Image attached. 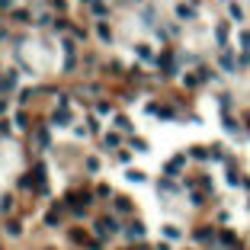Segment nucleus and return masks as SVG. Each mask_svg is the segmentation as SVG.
I'll return each mask as SVG.
<instances>
[{
  "label": "nucleus",
  "mask_w": 250,
  "mask_h": 250,
  "mask_svg": "<svg viewBox=\"0 0 250 250\" xmlns=\"http://www.w3.org/2000/svg\"><path fill=\"white\" fill-rule=\"evenodd\" d=\"M218 64H221V68H225V71H231V74H234V71H237V61H234V58H231V52H221V58H218Z\"/></svg>",
  "instance_id": "obj_14"
},
{
  "label": "nucleus",
  "mask_w": 250,
  "mask_h": 250,
  "mask_svg": "<svg viewBox=\"0 0 250 250\" xmlns=\"http://www.w3.org/2000/svg\"><path fill=\"white\" fill-rule=\"evenodd\" d=\"M247 209H250V202H247Z\"/></svg>",
  "instance_id": "obj_43"
},
{
  "label": "nucleus",
  "mask_w": 250,
  "mask_h": 250,
  "mask_svg": "<svg viewBox=\"0 0 250 250\" xmlns=\"http://www.w3.org/2000/svg\"><path fill=\"white\" fill-rule=\"evenodd\" d=\"M160 190H164V192H176V186L170 180H160Z\"/></svg>",
  "instance_id": "obj_38"
},
{
  "label": "nucleus",
  "mask_w": 250,
  "mask_h": 250,
  "mask_svg": "<svg viewBox=\"0 0 250 250\" xmlns=\"http://www.w3.org/2000/svg\"><path fill=\"white\" fill-rule=\"evenodd\" d=\"M16 129H29V115H26V113H16Z\"/></svg>",
  "instance_id": "obj_27"
},
{
  "label": "nucleus",
  "mask_w": 250,
  "mask_h": 250,
  "mask_svg": "<svg viewBox=\"0 0 250 250\" xmlns=\"http://www.w3.org/2000/svg\"><path fill=\"white\" fill-rule=\"evenodd\" d=\"M132 148H138V151H148V141H144V138H132Z\"/></svg>",
  "instance_id": "obj_36"
},
{
  "label": "nucleus",
  "mask_w": 250,
  "mask_h": 250,
  "mask_svg": "<svg viewBox=\"0 0 250 250\" xmlns=\"http://www.w3.org/2000/svg\"><path fill=\"white\" fill-rule=\"evenodd\" d=\"M113 209H115V215H132V199L129 196H115Z\"/></svg>",
  "instance_id": "obj_11"
},
{
  "label": "nucleus",
  "mask_w": 250,
  "mask_h": 250,
  "mask_svg": "<svg viewBox=\"0 0 250 250\" xmlns=\"http://www.w3.org/2000/svg\"><path fill=\"white\" fill-rule=\"evenodd\" d=\"M190 3H199V0H190Z\"/></svg>",
  "instance_id": "obj_41"
},
{
  "label": "nucleus",
  "mask_w": 250,
  "mask_h": 250,
  "mask_svg": "<svg viewBox=\"0 0 250 250\" xmlns=\"http://www.w3.org/2000/svg\"><path fill=\"white\" fill-rule=\"evenodd\" d=\"M218 241H221V244H228V247H237V237H234V231H221V234H218Z\"/></svg>",
  "instance_id": "obj_20"
},
{
  "label": "nucleus",
  "mask_w": 250,
  "mask_h": 250,
  "mask_svg": "<svg viewBox=\"0 0 250 250\" xmlns=\"http://www.w3.org/2000/svg\"><path fill=\"white\" fill-rule=\"evenodd\" d=\"M113 196V190H109V186H96V199H109Z\"/></svg>",
  "instance_id": "obj_34"
},
{
  "label": "nucleus",
  "mask_w": 250,
  "mask_h": 250,
  "mask_svg": "<svg viewBox=\"0 0 250 250\" xmlns=\"http://www.w3.org/2000/svg\"><path fill=\"white\" fill-rule=\"evenodd\" d=\"M13 7V0H0V10H10Z\"/></svg>",
  "instance_id": "obj_40"
},
{
  "label": "nucleus",
  "mask_w": 250,
  "mask_h": 250,
  "mask_svg": "<svg viewBox=\"0 0 250 250\" xmlns=\"http://www.w3.org/2000/svg\"><path fill=\"white\" fill-rule=\"evenodd\" d=\"M87 170H90V173H96V170H99V160L96 157H87Z\"/></svg>",
  "instance_id": "obj_37"
},
{
  "label": "nucleus",
  "mask_w": 250,
  "mask_h": 250,
  "mask_svg": "<svg viewBox=\"0 0 250 250\" xmlns=\"http://www.w3.org/2000/svg\"><path fill=\"white\" fill-rule=\"evenodd\" d=\"M96 113H99V115H109V113H113V103H106V99H99V103H96Z\"/></svg>",
  "instance_id": "obj_29"
},
{
  "label": "nucleus",
  "mask_w": 250,
  "mask_h": 250,
  "mask_svg": "<svg viewBox=\"0 0 250 250\" xmlns=\"http://www.w3.org/2000/svg\"><path fill=\"white\" fill-rule=\"evenodd\" d=\"M183 167H186V154H176L173 160H167V167H164V173L167 176H176L183 170Z\"/></svg>",
  "instance_id": "obj_7"
},
{
  "label": "nucleus",
  "mask_w": 250,
  "mask_h": 250,
  "mask_svg": "<svg viewBox=\"0 0 250 250\" xmlns=\"http://www.w3.org/2000/svg\"><path fill=\"white\" fill-rule=\"evenodd\" d=\"M135 55L141 61H154V52H151V45H135Z\"/></svg>",
  "instance_id": "obj_18"
},
{
  "label": "nucleus",
  "mask_w": 250,
  "mask_h": 250,
  "mask_svg": "<svg viewBox=\"0 0 250 250\" xmlns=\"http://www.w3.org/2000/svg\"><path fill=\"white\" fill-rule=\"evenodd\" d=\"M64 125H71V113H68V106H58L52 115V129H64Z\"/></svg>",
  "instance_id": "obj_6"
},
{
  "label": "nucleus",
  "mask_w": 250,
  "mask_h": 250,
  "mask_svg": "<svg viewBox=\"0 0 250 250\" xmlns=\"http://www.w3.org/2000/svg\"><path fill=\"white\" fill-rule=\"evenodd\" d=\"M13 19H16V23H29V19L36 23V16H32L29 10H13Z\"/></svg>",
  "instance_id": "obj_19"
},
{
  "label": "nucleus",
  "mask_w": 250,
  "mask_h": 250,
  "mask_svg": "<svg viewBox=\"0 0 250 250\" xmlns=\"http://www.w3.org/2000/svg\"><path fill=\"white\" fill-rule=\"evenodd\" d=\"M16 83H19V74L16 71H0V93H13L16 90Z\"/></svg>",
  "instance_id": "obj_4"
},
{
  "label": "nucleus",
  "mask_w": 250,
  "mask_h": 250,
  "mask_svg": "<svg viewBox=\"0 0 250 250\" xmlns=\"http://www.w3.org/2000/svg\"><path fill=\"white\" fill-rule=\"evenodd\" d=\"M96 36H99V42H106V45L113 42V29H109L106 23H96Z\"/></svg>",
  "instance_id": "obj_16"
},
{
  "label": "nucleus",
  "mask_w": 250,
  "mask_h": 250,
  "mask_svg": "<svg viewBox=\"0 0 250 250\" xmlns=\"http://www.w3.org/2000/svg\"><path fill=\"white\" fill-rule=\"evenodd\" d=\"M225 129H228V132H231V135H237V122H234V119H231V115H225Z\"/></svg>",
  "instance_id": "obj_32"
},
{
  "label": "nucleus",
  "mask_w": 250,
  "mask_h": 250,
  "mask_svg": "<svg viewBox=\"0 0 250 250\" xmlns=\"http://www.w3.org/2000/svg\"><path fill=\"white\" fill-rule=\"evenodd\" d=\"M13 209H16V199L10 196V192H7V196H0V215H13Z\"/></svg>",
  "instance_id": "obj_13"
},
{
  "label": "nucleus",
  "mask_w": 250,
  "mask_h": 250,
  "mask_svg": "<svg viewBox=\"0 0 250 250\" xmlns=\"http://www.w3.org/2000/svg\"><path fill=\"white\" fill-rule=\"evenodd\" d=\"M209 151H212V148H209ZM209 151H205V148H192V151H190V157H196V160H209V157H212Z\"/></svg>",
  "instance_id": "obj_23"
},
{
  "label": "nucleus",
  "mask_w": 250,
  "mask_h": 250,
  "mask_svg": "<svg viewBox=\"0 0 250 250\" xmlns=\"http://www.w3.org/2000/svg\"><path fill=\"white\" fill-rule=\"evenodd\" d=\"M77 68V45L71 42V38H64V71H74Z\"/></svg>",
  "instance_id": "obj_5"
},
{
  "label": "nucleus",
  "mask_w": 250,
  "mask_h": 250,
  "mask_svg": "<svg viewBox=\"0 0 250 250\" xmlns=\"http://www.w3.org/2000/svg\"><path fill=\"white\" fill-rule=\"evenodd\" d=\"M176 16H180V19H192V16H196V10L186 7V3H180V7H176Z\"/></svg>",
  "instance_id": "obj_21"
},
{
  "label": "nucleus",
  "mask_w": 250,
  "mask_h": 250,
  "mask_svg": "<svg viewBox=\"0 0 250 250\" xmlns=\"http://www.w3.org/2000/svg\"><path fill=\"white\" fill-rule=\"evenodd\" d=\"M164 237H167V241H176V237H180V228L167 225V228H164Z\"/></svg>",
  "instance_id": "obj_28"
},
{
  "label": "nucleus",
  "mask_w": 250,
  "mask_h": 250,
  "mask_svg": "<svg viewBox=\"0 0 250 250\" xmlns=\"http://www.w3.org/2000/svg\"><path fill=\"white\" fill-rule=\"evenodd\" d=\"M93 202V196L87 190H71L68 196H64V209H68L74 218H83V212H87V205Z\"/></svg>",
  "instance_id": "obj_1"
},
{
  "label": "nucleus",
  "mask_w": 250,
  "mask_h": 250,
  "mask_svg": "<svg viewBox=\"0 0 250 250\" xmlns=\"http://www.w3.org/2000/svg\"><path fill=\"white\" fill-rule=\"evenodd\" d=\"M71 36H74V42H87V29H80V26H71Z\"/></svg>",
  "instance_id": "obj_24"
},
{
  "label": "nucleus",
  "mask_w": 250,
  "mask_h": 250,
  "mask_svg": "<svg viewBox=\"0 0 250 250\" xmlns=\"http://www.w3.org/2000/svg\"><path fill=\"white\" fill-rule=\"evenodd\" d=\"M129 180L132 183H144V173H141V170H129Z\"/></svg>",
  "instance_id": "obj_35"
},
{
  "label": "nucleus",
  "mask_w": 250,
  "mask_h": 250,
  "mask_svg": "<svg viewBox=\"0 0 250 250\" xmlns=\"http://www.w3.org/2000/svg\"><path fill=\"white\" fill-rule=\"evenodd\" d=\"M103 144H106V148H119L122 138H119V135H103Z\"/></svg>",
  "instance_id": "obj_26"
},
{
  "label": "nucleus",
  "mask_w": 250,
  "mask_h": 250,
  "mask_svg": "<svg viewBox=\"0 0 250 250\" xmlns=\"http://www.w3.org/2000/svg\"><path fill=\"white\" fill-rule=\"evenodd\" d=\"M215 38H218V45H228V26H215Z\"/></svg>",
  "instance_id": "obj_22"
},
{
  "label": "nucleus",
  "mask_w": 250,
  "mask_h": 250,
  "mask_svg": "<svg viewBox=\"0 0 250 250\" xmlns=\"http://www.w3.org/2000/svg\"><path fill=\"white\" fill-rule=\"evenodd\" d=\"M3 234L19 237V234H23V225H19V221H7V225H3Z\"/></svg>",
  "instance_id": "obj_17"
},
{
  "label": "nucleus",
  "mask_w": 250,
  "mask_h": 250,
  "mask_svg": "<svg viewBox=\"0 0 250 250\" xmlns=\"http://www.w3.org/2000/svg\"><path fill=\"white\" fill-rule=\"evenodd\" d=\"M71 241H74V244H83V247H87V241H90V237L83 234V231H77V228H74V231H71Z\"/></svg>",
  "instance_id": "obj_25"
},
{
  "label": "nucleus",
  "mask_w": 250,
  "mask_h": 250,
  "mask_svg": "<svg viewBox=\"0 0 250 250\" xmlns=\"http://www.w3.org/2000/svg\"><path fill=\"white\" fill-rule=\"evenodd\" d=\"M122 228H119V218L115 215H103V218L93 221V234L99 237V241H106V237H115Z\"/></svg>",
  "instance_id": "obj_2"
},
{
  "label": "nucleus",
  "mask_w": 250,
  "mask_h": 250,
  "mask_svg": "<svg viewBox=\"0 0 250 250\" xmlns=\"http://www.w3.org/2000/svg\"><path fill=\"white\" fill-rule=\"evenodd\" d=\"M218 106H221V113L231 109V96H228V93H221V96H218Z\"/></svg>",
  "instance_id": "obj_30"
},
{
  "label": "nucleus",
  "mask_w": 250,
  "mask_h": 250,
  "mask_svg": "<svg viewBox=\"0 0 250 250\" xmlns=\"http://www.w3.org/2000/svg\"><path fill=\"white\" fill-rule=\"evenodd\" d=\"M144 231H148V228H144L141 221H129V225H125V237H129V241H141Z\"/></svg>",
  "instance_id": "obj_9"
},
{
  "label": "nucleus",
  "mask_w": 250,
  "mask_h": 250,
  "mask_svg": "<svg viewBox=\"0 0 250 250\" xmlns=\"http://www.w3.org/2000/svg\"><path fill=\"white\" fill-rule=\"evenodd\" d=\"M192 241H215V228L212 225H202L192 231Z\"/></svg>",
  "instance_id": "obj_12"
},
{
  "label": "nucleus",
  "mask_w": 250,
  "mask_h": 250,
  "mask_svg": "<svg viewBox=\"0 0 250 250\" xmlns=\"http://www.w3.org/2000/svg\"><path fill=\"white\" fill-rule=\"evenodd\" d=\"M32 96H36V90H23V93H19V103H23V106H29Z\"/></svg>",
  "instance_id": "obj_33"
},
{
  "label": "nucleus",
  "mask_w": 250,
  "mask_h": 250,
  "mask_svg": "<svg viewBox=\"0 0 250 250\" xmlns=\"http://www.w3.org/2000/svg\"><path fill=\"white\" fill-rule=\"evenodd\" d=\"M157 64L164 68V74H167V77H170V74H176V58H173V52H164V55L157 58Z\"/></svg>",
  "instance_id": "obj_8"
},
{
  "label": "nucleus",
  "mask_w": 250,
  "mask_h": 250,
  "mask_svg": "<svg viewBox=\"0 0 250 250\" xmlns=\"http://www.w3.org/2000/svg\"><path fill=\"white\" fill-rule=\"evenodd\" d=\"M52 7L58 10V13H64V7H68V3H64V0H52Z\"/></svg>",
  "instance_id": "obj_39"
},
{
  "label": "nucleus",
  "mask_w": 250,
  "mask_h": 250,
  "mask_svg": "<svg viewBox=\"0 0 250 250\" xmlns=\"http://www.w3.org/2000/svg\"><path fill=\"white\" fill-rule=\"evenodd\" d=\"M45 250H52V247H45Z\"/></svg>",
  "instance_id": "obj_44"
},
{
  "label": "nucleus",
  "mask_w": 250,
  "mask_h": 250,
  "mask_svg": "<svg viewBox=\"0 0 250 250\" xmlns=\"http://www.w3.org/2000/svg\"><path fill=\"white\" fill-rule=\"evenodd\" d=\"M225 3H231V0H225Z\"/></svg>",
  "instance_id": "obj_42"
},
{
  "label": "nucleus",
  "mask_w": 250,
  "mask_h": 250,
  "mask_svg": "<svg viewBox=\"0 0 250 250\" xmlns=\"http://www.w3.org/2000/svg\"><path fill=\"white\" fill-rule=\"evenodd\" d=\"M113 125H115V129H119V132H132V129H135V125H132V119H129V115H115V119H113Z\"/></svg>",
  "instance_id": "obj_15"
},
{
  "label": "nucleus",
  "mask_w": 250,
  "mask_h": 250,
  "mask_svg": "<svg viewBox=\"0 0 250 250\" xmlns=\"http://www.w3.org/2000/svg\"><path fill=\"white\" fill-rule=\"evenodd\" d=\"M228 13H231V19H241V7H237V3H228Z\"/></svg>",
  "instance_id": "obj_31"
},
{
  "label": "nucleus",
  "mask_w": 250,
  "mask_h": 250,
  "mask_svg": "<svg viewBox=\"0 0 250 250\" xmlns=\"http://www.w3.org/2000/svg\"><path fill=\"white\" fill-rule=\"evenodd\" d=\"M80 3H83V7H90V13L96 16V19H103V16L109 13V7L103 3V0H80Z\"/></svg>",
  "instance_id": "obj_10"
},
{
  "label": "nucleus",
  "mask_w": 250,
  "mask_h": 250,
  "mask_svg": "<svg viewBox=\"0 0 250 250\" xmlns=\"http://www.w3.org/2000/svg\"><path fill=\"white\" fill-rule=\"evenodd\" d=\"M52 125H36V132H32V141H36L38 151H52Z\"/></svg>",
  "instance_id": "obj_3"
}]
</instances>
